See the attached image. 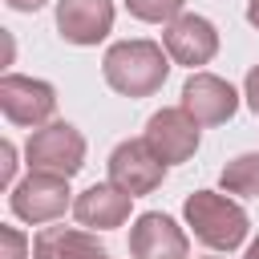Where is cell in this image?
<instances>
[{
    "label": "cell",
    "instance_id": "cell-17",
    "mask_svg": "<svg viewBox=\"0 0 259 259\" xmlns=\"http://www.w3.org/2000/svg\"><path fill=\"white\" fill-rule=\"evenodd\" d=\"M32 259H57L53 251V227H40L36 239H32Z\"/></svg>",
    "mask_w": 259,
    "mask_h": 259
},
{
    "label": "cell",
    "instance_id": "cell-4",
    "mask_svg": "<svg viewBox=\"0 0 259 259\" xmlns=\"http://www.w3.org/2000/svg\"><path fill=\"white\" fill-rule=\"evenodd\" d=\"M8 206H12V214H16L20 223H28V227L53 223V219H61L65 206H69V178L28 170V174L12 186Z\"/></svg>",
    "mask_w": 259,
    "mask_h": 259
},
{
    "label": "cell",
    "instance_id": "cell-12",
    "mask_svg": "<svg viewBox=\"0 0 259 259\" xmlns=\"http://www.w3.org/2000/svg\"><path fill=\"white\" fill-rule=\"evenodd\" d=\"M130 194L117 190L113 182H93L89 190H81L73 198V214L81 227H93V231H113L130 219Z\"/></svg>",
    "mask_w": 259,
    "mask_h": 259
},
{
    "label": "cell",
    "instance_id": "cell-20",
    "mask_svg": "<svg viewBox=\"0 0 259 259\" xmlns=\"http://www.w3.org/2000/svg\"><path fill=\"white\" fill-rule=\"evenodd\" d=\"M4 4H8L12 12H36V8L45 4V0H4Z\"/></svg>",
    "mask_w": 259,
    "mask_h": 259
},
{
    "label": "cell",
    "instance_id": "cell-7",
    "mask_svg": "<svg viewBox=\"0 0 259 259\" xmlns=\"http://www.w3.org/2000/svg\"><path fill=\"white\" fill-rule=\"evenodd\" d=\"M146 146H150L166 166L186 162V158H194V150H198V121H194L182 105L158 109V113L146 121Z\"/></svg>",
    "mask_w": 259,
    "mask_h": 259
},
{
    "label": "cell",
    "instance_id": "cell-9",
    "mask_svg": "<svg viewBox=\"0 0 259 259\" xmlns=\"http://www.w3.org/2000/svg\"><path fill=\"white\" fill-rule=\"evenodd\" d=\"M162 45H166L170 61H178V65H186V69H198V65H206V61L219 53V32H214V24H210L206 16L182 12L178 20L166 24Z\"/></svg>",
    "mask_w": 259,
    "mask_h": 259
},
{
    "label": "cell",
    "instance_id": "cell-10",
    "mask_svg": "<svg viewBox=\"0 0 259 259\" xmlns=\"http://www.w3.org/2000/svg\"><path fill=\"white\" fill-rule=\"evenodd\" d=\"M186 251H190V243H186L182 227L162 210H146L130 227V255L134 259H186Z\"/></svg>",
    "mask_w": 259,
    "mask_h": 259
},
{
    "label": "cell",
    "instance_id": "cell-22",
    "mask_svg": "<svg viewBox=\"0 0 259 259\" xmlns=\"http://www.w3.org/2000/svg\"><path fill=\"white\" fill-rule=\"evenodd\" d=\"M247 259H259V239H255V243L247 247Z\"/></svg>",
    "mask_w": 259,
    "mask_h": 259
},
{
    "label": "cell",
    "instance_id": "cell-1",
    "mask_svg": "<svg viewBox=\"0 0 259 259\" xmlns=\"http://www.w3.org/2000/svg\"><path fill=\"white\" fill-rule=\"evenodd\" d=\"M105 85L121 97H150L170 77V53L154 40H117L101 61Z\"/></svg>",
    "mask_w": 259,
    "mask_h": 259
},
{
    "label": "cell",
    "instance_id": "cell-21",
    "mask_svg": "<svg viewBox=\"0 0 259 259\" xmlns=\"http://www.w3.org/2000/svg\"><path fill=\"white\" fill-rule=\"evenodd\" d=\"M247 20L259 28V0H247Z\"/></svg>",
    "mask_w": 259,
    "mask_h": 259
},
{
    "label": "cell",
    "instance_id": "cell-3",
    "mask_svg": "<svg viewBox=\"0 0 259 259\" xmlns=\"http://www.w3.org/2000/svg\"><path fill=\"white\" fill-rule=\"evenodd\" d=\"M24 158H28V170H36V174L73 178L85 166V138L69 121H49V125L32 130V138L24 146Z\"/></svg>",
    "mask_w": 259,
    "mask_h": 259
},
{
    "label": "cell",
    "instance_id": "cell-15",
    "mask_svg": "<svg viewBox=\"0 0 259 259\" xmlns=\"http://www.w3.org/2000/svg\"><path fill=\"white\" fill-rule=\"evenodd\" d=\"M182 4L186 0H125L130 16H138L146 24H170V20H178L182 16Z\"/></svg>",
    "mask_w": 259,
    "mask_h": 259
},
{
    "label": "cell",
    "instance_id": "cell-16",
    "mask_svg": "<svg viewBox=\"0 0 259 259\" xmlns=\"http://www.w3.org/2000/svg\"><path fill=\"white\" fill-rule=\"evenodd\" d=\"M0 247H4V255H0V259H24L28 239H24L16 227H0Z\"/></svg>",
    "mask_w": 259,
    "mask_h": 259
},
{
    "label": "cell",
    "instance_id": "cell-5",
    "mask_svg": "<svg viewBox=\"0 0 259 259\" xmlns=\"http://www.w3.org/2000/svg\"><path fill=\"white\" fill-rule=\"evenodd\" d=\"M0 109L12 125H49L53 109H57V89L49 81L36 77H20V73H4L0 77Z\"/></svg>",
    "mask_w": 259,
    "mask_h": 259
},
{
    "label": "cell",
    "instance_id": "cell-23",
    "mask_svg": "<svg viewBox=\"0 0 259 259\" xmlns=\"http://www.w3.org/2000/svg\"><path fill=\"white\" fill-rule=\"evenodd\" d=\"M206 259H223V255H206Z\"/></svg>",
    "mask_w": 259,
    "mask_h": 259
},
{
    "label": "cell",
    "instance_id": "cell-14",
    "mask_svg": "<svg viewBox=\"0 0 259 259\" xmlns=\"http://www.w3.org/2000/svg\"><path fill=\"white\" fill-rule=\"evenodd\" d=\"M53 251L57 259H109V251L89 231H73V227H53Z\"/></svg>",
    "mask_w": 259,
    "mask_h": 259
},
{
    "label": "cell",
    "instance_id": "cell-19",
    "mask_svg": "<svg viewBox=\"0 0 259 259\" xmlns=\"http://www.w3.org/2000/svg\"><path fill=\"white\" fill-rule=\"evenodd\" d=\"M243 93H247V105H251V113L259 117V65L247 73V85H243Z\"/></svg>",
    "mask_w": 259,
    "mask_h": 259
},
{
    "label": "cell",
    "instance_id": "cell-8",
    "mask_svg": "<svg viewBox=\"0 0 259 259\" xmlns=\"http://www.w3.org/2000/svg\"><path fill=\"white\" fill-rule=\"evenodd\" d=\"M182 109L198 125H223V121L235 117L239 93L231 89V81H223L214 73H190L186 85H182Z\"/></svg>",
    "mask_w": 259,
    "mask_h": 259
},
{
    "label": "cell",
    "instance_id": "cell-13",
    "mask_svg": "<svg viewBox=\"0 0 259 259\" xmlns=\"http://www.w3.org/2000/svg\"><path fill=\"white\" fill-rule=\"evenodd\" d=\"M223 190L227 194H243V198H259V154H239L223 166Z\"/></svg>",
    "mask_w": 259,
    "mask_h": 259
},
{
    "label": "cell",
    "instance_id": "cell-11",
    "mask_svg": "<svg viewBox=\"0 0 259 259\" xmlns=\"http://www.w3.org/2000/svg\"><path fill=\"white\" fill-rule=\"evenodd\" d=\"M113 28L109 0H57V32L69 45H97Z\"/></svg>",
    "mask_w": 259,
    "mask_h": 259
},
{
    "label": "cell",
    "instance_id": "cell-6",
    "mask_svg": "<svg viewBox=\"0 0 259 259\" xmlns=\"http://www.w3.org/2000/svg\"><path fill=\"white\" fill-rule=\"evenodd\" d=\"M162 178H166V162L146 146V138H130L109 154V182L125 190L130 198L158 190Z\"/></svg>",
    "mask_w": 259,
    "mask_h": 259
},
{
    "label": "cell",
    "instance_id": "cell-2",
    "mask_svg": "<svg viewBox=\"0 0 259 259\" xmlns=\"http://www.w3.org/2000/svg\"><path fill=\"white\" fill-rule=\"evenodd\" d=\"M182 214H186V227L194 231V239L206 243V247H214V251H235L247 239V227H251L247 210L239 202L214 194V190H194L186 198Z\"/></svg>",
    "mask_w": 259,
    "mask_h": 259
},
{
    "label": "cell",
    "instance_id": "cell-18",
    "mask_svg": "<svg viewBox=\"0 0 259 259\" xmlns=\"http://www.w3.org/2000/svg\"><path fill=\"white\" fill-rule=\"evenodd\" d=\"M12 170H16V150L12 142H0V186L12 182Z\"/></svg>",
    "mask_w": 259,
    "mask_h": 259
}]
</instances>
